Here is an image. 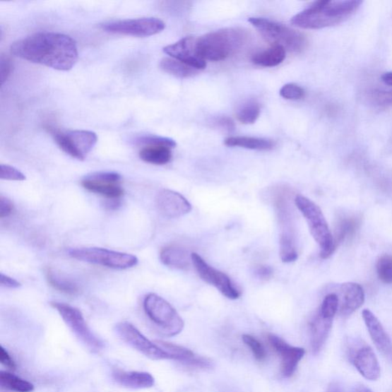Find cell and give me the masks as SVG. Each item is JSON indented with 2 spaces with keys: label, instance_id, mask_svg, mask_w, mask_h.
Returning a JSON list of instances; mask_svg holds the SVG:
<instances>
[{
  "label": "cell",
  "instance_id": "cell-1",
  "mask_svg": "<svg viewBox=\"0 0 392 392\" xmlns=\"http://www.w3.org/2000/svg\"><path fill=\"white\" fill-rule=\"evenodd\" d=\"M13 56L56 70L67 71L78 59L76 42L69 35L38 32L18 40L11 47Z\"/></svg>",
  "mask_w": 392,
  "mask_h": 392
},
{
  "label": "cell",
  "instance_id": "cell-2",
  "mask_svg": "<svg viewBox=\"0 0 392 392\" xmlns=\"http://www.w3.org/2000/svg\"><path fill=\"white\" fill-rule=\"evenodd\" d=\"M362 4L359 0L317 1L292 18L291 23L304 30L327 28L348 20Z\"/></svg>",
  "mask_w": 392,
  "mask_h": 392
},
{
  "label": "cell",
  "instance_id": "cell-3",
  "mask_svg": "<svg viewBox=\"0 0 392 392\" xmlns=\"http://www.w3.org/2000/svg\"><path fill=\"white\" fill-rule=\"evenodd\" d=\"M249 39L241 28H226L209 32L196 39L198 56L205 61H220L238 53Z\"/></svg>",
  "mask_w": 392,
  "mask_h": 392
},
{
  "label": "cell",
  "instance_id": "cell-4",
  "mask_svg": "<svg viewBox=\"0 0 392 392\" xmlns=\"http://www.w3.org/2000/svg\"><path fill=\"white\" fill-rule=\"evenodd\" d=\"M291 191L280 187L273 191L272 201L280 225V256L283 262L291 263L298 259L297 236Z\"/></svg>",
  "mask_w": 392,
  "mask_h": 392
},
{
  "label": "cell",
  "instance_id": "cell-5",
  "mask_svg": "<svg viewBox=\"0 0 392 392\" xmlns=\"http://www.w3.org/2000/svg\"><path fill=\"white\" fill-rule=\"evenodd\" d=\"M249 22L272 47L278 45L295 53L302 52L307 47L306 35L288 26L260 17H251Z\"/></svg>",
  "mask_w": 392,
  "mask_h": 392
},
{
  "label": "cell",
  "instance_id": "cell-6",
  "mask_svg": "<svg viewBox=\"0 0 392 392\" xmlns=\"http://www.w3.org/2000/svg\"><path fill=\"white\" fill-rule=\"evenodd\" d=\"M295 203L299 212L305 218L313 238L320 246L321 258L329 259L334 253L333 234L321 208L311 199L302 195H297L295 197Z\"/></svg>",
  "mask_w": 392,
  "mask_h": 392
},
{
  "label": "cell",
  "instance_id": "cell-7",
  "mask_svg": "<svg viewBox=\"0 0 392 392\" xmlns=\"http://www.w3.org/2000/svg\"><path fill=\"white\" fill-rule=\"evenodd\" d=\"M143 306L145 315L163 335L175 336L184 330V320L165 299L149 294L145 297Z\"/></svg>",
  "mask_w": 392,
  "mask_h": 392
},
{
  "label": "cell",
  "instance_id": "cell-8",
  "mask_svg": "<svg viewBox=\"0 0 392 392\" xmlns=\"http://www.w3.org/2000/svg\"><path fill=\"white\" fill-rule=\"evenodd\" d=\"M50 304L57 309L71 331L88 350L99 353L104 350L105 343L90 329L83 314L78 308L60 302H52Z\"/></svg>",
  "mask_w": 392,
  "mask_h": 392
},
{
  "label": "cell",
  "instance_id": "cell-9",
  "mask_svg": "<svg viewBox=\"0 0 392 392\" xmlns=\"http://www.w3.org/2000/svg\"><path fill=\"white\" fill-rule=\"evenodd\" d=\"M69 255L81 261L117 270L129 269L138 263V259L133 254L102 248L71 249Z\"/></svg>",
  "mask_w": 392,
  "mask_h": 392
},
{
  "label": "cell",
  "instance_id": "cell-10",
  "mask_svg": "<svg viewBox=\"0 0 392 392\" xmlns=\"http://www.w3.org/2000/svg\"><path fill=\"white\" fill-rule=\"evenodd\" d=\"M52 136L64 152L73 158L84 160L97 143V136L89 131H61L48 126Z\"/></svg>",
  "mask_w": 392,
  "mask_h": 392
},
{
  "label": "cell",
  "instance_id": "cell-11",
  "mask_svg": "<svg viewBox=\"0 0 392 392\" xmlns=\"http://www.w3.org/2000/svg\"><path fill=\"white\" fill-rule=\"evenodd\" d=\"M101 28L106 32L124 35L148 37L162 32L166 25L158 18H141L105 23Z\"/></svg>",
  "mask_w": 392,
  "mask_h": 392
},
{
  "label": "cell",
  "instance_id": "cell-12",
  "mask_svg": "<svg viewBox=\"0 0 392 392\" xmlns=\"http://www.w3.org/2000/svg\"><path fill=\"white\" fill-rule=\"evenodd\" d=\"M116 334L131 348L140 352L152 360H171L170 355L160 346L151 342L129 322L117 323L114 328Z\"/></svg>",
  "mask_w": 392,
  "mask_h": 392
},
{
  "label": "cell",
  "instance_id": "cell-13",
  "mask_svg": "<svg viewBox=\"0 0 392 392\" xmlns=\"http://www.w3.org/2000/svg\"><path fill=\"white\" fill-rule=\"evenodd\" d=\"M348 351L350 361L364 379L376 381L380 377L378 359L369 345L360 340H352L348 343Z\"/></svg>",
  "mask_w": 392,
  "mask_h": 392
},
{
  "label": "cell",
  "instance_id": "cell-14",
  "mask_svg": "<svg viewBox=\"0 0 392 392\" xmlns=\"http://www.w3.org/2000/svg\"><path fill=\"white\" fill-rule=\"evenodd\" d=\"M191 261L198 275L207 284L215 287L220 293L230 299H239L240 290L237 288L231 278L225 273L216 270L196 253L191 254Z\"/></svg>",
  "mask_w": 392,
  "mask_h": 392
},
{
  "label": "cell",
  "instance_id": "cell-15",
  "mask_svg": "<svg viewBox=\"0 0 392 392\" xmlns=\"http://www.w3.org/2000/svg\"><path fill=\"white\" fill-rule=\"evenodd\" d=\"M122 177L115 172H97L91 173L81 181L85 189L102 196L107 199L118 200L124 194L121 186Z\"/></svg>",
  "mask_w": 392,
  "mask_h": 392
},
{
  "label": "cell",
  "instance_id": "cell-16",
  "mask_svg": "<svg viewBox=\"0 0 392 392\" xmlns=\"http://www.w3.org/2000/svg\"><path fill=\"white\" fill-rule=\"evenodd\" d=\"M268 340L271 348L281 358V373L285 378L293 376L298 364L304 357L305 350L295 348L289 345L280 337L273 335H268Z\"/></svg>",
  "mask_w": 392,
  "mask_h": 392
},
{
  "label": "cell",
  "instance_id": "cell-17",
  "mask_svg": "<svg viewBox=\"0 0 392 392\" xmlns=\"http://www.w3.org/2000/svg\"><path fill=\"white\" fill-rule=\"evenodd\" d=\"M156 206L164 217L177 218L189 214L191 206L188 200L177 191L162 189L156 197Z\"/></svg>",
  "mask_w": 392,
  "mask_h": 392
},
{
  "label": "cell",
  "instance_id": "cell-18",
  "mask_svg": "<svg viewBox=\"0 0 392 392\" xmlns=\"http://www.w3.org/2000/svg\"><path fill=\"white\" fill-rule=\"evenodd\" d=\"M196 39L194 37H185L174 44H169L163 48L165 52L171 58L180 61L186 65L196 70H203L206 68V61L200 58L196 50Z\"/></svg>",
  "mask_w": 392,
  "mask_h": 392
},
{
  "label": "cell",
  "instance_id": "cell-19",
  "mask_svg": "<svg viewBox=\"0 0 392 392\" xmlns=\"http://www.w3.org/2000/svg\"><path fill=\"white\" fill-rule=\"evenodd\" d=\"M155 343L167 352L171 360L178 361L186 367L201 369H210L214 367V363L211 360L201 357L184 346L162 340H156Z\"/></svg>",
  "mask_w": 392,
  "mask_h": 392
},
{
  "label": "cell",
  "instance_id": "cell-20",
  "mask_svg": "<svg viewBox=\"0 0 392 392\" xmlns=\"http://www.w3.org/2000/svg\"><path fill=\"white\" fill-rule=\"evenodd\" d=\"M362 225V217L357 214L343 215L337 218L333 234V252L345 242L352 240Z\"/></svg>",
  "mask_w": 392,
  "mask_h": 392
},
{
  "label": "cell",
  "instance_id": "cell-21",
  "mask_svg": "<svg viewBox=\"0 0 392 392\" xmlns=\"http://www.w3.org/2000/svg\"><path fill=\"white\" fill-rule=\"evenodd\" d=\"M339 291L340 311L343 316H350L364 302V290L357 283H345Z\"/></svg>",
  "mask_w": 392,
  "mask_h": 392
},
{
  "label": "cell",
  "instance_id": "cell-22",
  "mask_svg": "<svg viewBox=\"0 0 392 392\" xmlns=\"http://www.w3.org/2000/svg\"><path fill=\"white\" fill-rule=\"evenodd\" d=\"M362 318L371 338L377 349L383 354L392 357V342L379 319L369 309H364Z\"/></svg>",
  "mask_w": 392,
  "mask_h": 392
},
{
  "label": "cell",
  "instance_id": "cell-23",
  "mask_svg": "<svg viewBox=\"0 0 392 392\" xmlns=\"http://www.w3.org/2000/svg\"><path fill=\"white\" fill-rule=\"evenodd\" d=\"M333 321L323 317L318 311L309 321V333H311V348L314 354H318L323 349L329 337Z\"/></svg>",
  "mask_w": 392,
  "mask_h": 392
},
{
  "label": "cell",
  "instance_id": "cell-24",
  "mask_svg": "<svg viewBox=\"0 0 392 392\" xmlns=\"http://www.w3.org/2000/svg\"><path fill=\"white\" fill-rule=\"evenodd\" d=\"M112 377L117 385L130 389H145L154 386L151 374L145 372H126L115 370Z\"/></svg>",
  "mask_w": 392,
  "mask_h": 392
},
{
  "label": "cell",
  "instance_id": "cell-25",
  "mask_svg": "<svg viewBox=\"0 0 392 392\" xmlns=\"http://www.w3.org/2000/svg\"><path fill=\"white\" fill-rule=\"evenodd\" d=\"M160 258L164 266L179 270H189L191 263H193L191 254L185 249L174 244L163 248Z\"/></svg>",
  "mask_w": 392,
  "mask_h": 392
},
{
  "label": "cell",
  "instance_id": "cell-26",
  "mask_svg": "<svg viewBox=\"0 0 392 392\" xmlns=\"http://www.w3.org/2000/svg\"><path fill=\"white\" fill-rule=\"evenodd\" d=\"M227 147H238L259 151L271 150L275 147V143L266 138H251V136H232L225 141Z\"/></svg>",
  "mask_w": 392,
  "mask_h": 392
},
{
  "label": "cell",
  "instance_id": "cell-27",
  "mask_svg": "<svg viewBox=\"0 0 392 392\" xmlns=\"http://www.w3.org/2000/svg\"><path fill=\"white\" fill-rule=\"evenodd\" d=\"M364 169L374 185L383 194L392 197V171L374 165H366Z\"/></svg>",
  "mask_w": 392,
  "mask_h": 392
},
{
  "label": "cell",
  "instance_id": "cell-28",
  "mask_svg": "<svg viewBox=\"0 0 392 392\" xmlns=\"http://www.w3.org/2000/svg\"><path fill=\"white\" fill-rule=\"evenodd\" d=\"M286 50L278 45L254 54L251 61L255 65L262 67H275L286 59Z\"/></svg>",
  "mask_w": 392,
  "mask_h": 392
},
{
  "label": "cell",
  "instance_id": "cell-29",
  "mask_svg": "<svg viewBox=\"0 0 392 392\" xmlns=\"http://www.w3.org/2000/svg\"><path fill=\"white\" fill-rule=\"evenodd\" d=\"M141 159L153 165H166L172 158L171 149L164 145H145L140 151Z\"/></svg>",
  "mask_w": 392,
  "mask_h": 392
},
{
  "label": "cell",
  "instance_id": "cell-30",
  "mask_svg": "<svg viewBox=\"0 0 392 392\" xmlns=\"http://www.w3.org/2000/svg\"><path fill=\"white\" fill-rule=\"evenodd\" d=\"M47 278L49 284L61 293L70 296H76L79 293V287L76 283L53 269L47 270Z\"/></svg>",
  "mask_w": 392,
  "mask_h": 392
},
{
  "label": "cell",
  "instance_id": "cell-31",
  "mask_svg": "<svg viewBox=\"0 0 392 392\" xmlns=\"http://www.w3.org/2000/svg\"><path fill=\"white\" fill-rule=\"evenodd\" d=\"M160 66L163 71L179 78L194 77L198 73V70L186 65L184 62L172 58L162 59L160 61Z\"/></svg>",
  "mask_w": 392,
  "mask_h": 392
},
{
  "label": "cell",
  "instance_id": "cell-32",
  "mask_svg": "<svg viewBox=\"0 0 392 392\" xmlns=\"http://www.w3.org/2000/svg\"><path fill=\"white\" fill-rule=\"evenodd\" d=\"M0 386L14 392H32L35 389L31 382L5 371L0 372Z\"/></svg>",
  "mask_w": 392,
  "mask_h": 392
},
{
  "label": "cell",
  "instance_id": "cell-33",
  "mask_svg": "<svg viewBox=\"0 0 392 392\" xmlns=\"http://www.w3.org/2000/svg\"><path fill=\"white\" fill-rule=\"evenodd\" d=\"M261 113L259 104L254 100L244 102L237 111V118L244 124H252L257 121Z\"/></svg>",
  "mask_w": 392,
  "mask_h": 392
},
{
  "label": "cell",
  "instance_id": "cell-34",
  "mask_svg": "<svg viewBox=\"0 0 392 392\" xmlns=\"http://www.w3.org/2000/svg\"><path fill=\"white\" fill-rule=\"evenodd\" d=\"M376 271L381 282L386 285H392V255L384 254L379 259Z\"/></svg>",
  "mask_w": 392,
  "mask_h": 392
},
{
  "label": "cell",
  "instance_id": "cell-35",
  "mask_svg": "<svg viewBox=\"0 0 392 392\" xmlns=\"http://www.w3.org/2000/svg\"><path fill=\"white\" fill-rule=\"evenodd\" d=\"M340 307V300L336 294H329L325 297L318 311L326 319L333 320Z\"/></svg>",
  "mask_w": 392,
  "mask_h": 392
},
{
  "label": "cell",
  "instance_id": "cell-36",
  "mask_svg": "<svg viewBox=\"0 0 392 392\" xmlns=\"http://www.w3.org/2000/svg\"><path fill=\"white\" fill-rule=\"evenodd\" d=\"M242 340L250 348L255 359L259 362L266 360L267 357L266 348L256 338L250 335H243Z\"/></svg>",
  "mask_w": 392,
  "mask_h": 392
},
{
  "label": "cell",
  "instance_id": "cell-37",
  "mask_svg": "<svg viewBox=\"0 0 392 392\" xmlns=\"http://www.w3.org/2000/svg\"><path fill=\"white\" fill-rule=\"evenodd\" d=\"M136 141L145 145H164V147H167L170 149L177 147V143L174 140L156 135H145L139 138Z\"/></svg>",
  "mask_w": 392,
  "mask_h": 392
},
{
  "label": "cell",
  "instance_id": "cell-38",
  "mask_svg": "<svg viewBox=\"0 0 392 392\" xmlns=\"http://www.w3.org/2000/svg\"><path fill=\"white\" fill-rule=\"evenodd\" d=\"M372 102L380 107L392 105V88H376L371 91Z\"/></svg>",
  "mask_w": 392,
  "mask_h": 392
},
{
  "label": "cell",
  "instance_id": "cell-39",
  "mask_svg": "<svg viewBox=\"0 0 392 392\" xmlns=\"http://www.w3.org/2000/svg\"><path fill=\"white\" fill-rule=\"evenodd\" d=\"M280 95L286 100H300L304 97L305 90L302 87L296 84H287L280 90Z\"/></svg>",
  "mask_w": 392,
  "mask_h": 392
},
{
  "label": "cell",
  "instance_id": "cell-40",
  "mask_svg": "<svg viewBox=\"0 0 392 392\" xmlns=\"http://www.w3.org/2000/svg\"><path fill=\"white\" fill-rule=\"evenodd\" d=\"M0 169H1V172H0L1 179L12 181H24L26 179L23 173L13 167L1 164Z\"/></svg>",
  "mask_w": 392,
  "mask_h": 392
},
{
  "label": "cell",
  "instance_id": "cell-41",
  "mask_svg": "<svg viewBox=\"0 0 392 392\" xmlns=\"http://www.w3.org/2000/svg\"><path fill=\"white\" fill-rule=\"evenodd\" d=\"M13 68V64L12 59L6 56V54H2L1 59H0V73H1L2 85L11 77Z\"/></svg>",
  "mask_w": 392,
  "mask_h": 392
},
{
  "label": "cell",
  "instance_id": "cell-42",
  "mask_svg": "<svg viewBox=\"0 0 392 392\" xmlns=\"http://www.w3.org/2000/svg\"><path fill=\"white\" fill-rule=\"evenodd\" d=\"M14 205L11 199L1 196L0 197V218H5L12 215Z\"/></svg>",
  "mask_w": 392,
  "mask_h": 392
},
{
  "label": "cell",
  "instance_id": "cell-43",
  "mask_svg": "<svg viewBox=\"0 0 392 392\" xmlns=\"http://www.w3.org/2000/svg\"><path fill=\"white\" fill-rule=\"evenodd\" d=\"M215 124L220 127V129L225 130L227 132L234 131L235 129V125L232 118L226 116H222L216 118L215 121Z\"/></svg>",
  "mask_w": 392,
  "mask_h": 392
},
{
  "label": "cell",
  "instance_id": "cell-44",
  "mask_svg": "<svg viewBox=\"0 0 392 392\" xmlns=\"http://www.w3.org/2000/svg\"><path fill=\"white\" fill-rule=\"evenodd\" d=\"M0 362L8 369L15 370L16 369L15 361L11 357L10 353L2 345L0 348Z\"/></svg>",
  "mask_w": 392,
  "mask_h": 392
},
{
  "label": "cell",
  "instance_id": "cell-45",
  "mask_svg": "<svg viewBox=\"0 0 392 392\" xmlns=\"http://www.w3.org/2000/svg\"><path fill=\"white\" fill-rule=\"evenodd\" d=\"M0 284L2 287L11 289L19 288L22 286L20 283L16 279L1 273V278H0Z\"/></svg>",
  "mask_w": 392,
  "mask_h": 392
},
{
  "label": "cell",
  "instance_id": "cell-46",
  "mask_svg": "<svg viewBox=\"0 0 392 392\" xmlns=\"http://www.w3.org/2000/svg\"><path fill=\"white\" fill-rule=\"evenodd\" d=\"M273 269L267 266H260L255 269V275L261 280H268L273 275Z\"/></svg>",
  "mask_w": 392,
  "mask_h": 392
},
{
  "label": "cell",
  "instance_id": "cell-47",
  "mask_svg": "<svg viewBox=\"0 0 392 392\" xmlns=\"http://www.w3.org/2000/svg\"><path fill=\"white\" fill-rule=\"evenodd\" d=\"M381 79L386 86L387 85L388 88H392V71L384 73V74L381 76Z\"/></svg>",
  "mask_w": 392,
  "mask_h": 392
},
{
  "label": "cell",
  "instance_id": "cell-48",
  "mask_svg": "<svg viewBox=\"0 0 392 392\" xmlns=\"http://www.w3.org/2000/svg\"><path fill=\"white\" fill-rule=\"evenodd\" d=\"M326 392H343V390L338 383L332 382L330 386H328Z\"/></svg>",
  "mask_w": 392,
  "mask_h": 392
},
{
  "label": "cell",
  "instance_id": "cell-49",
  "mask_svg": "<svg viewBox=\"0 0 392 392\" xmlns=\"http://www.w3.org/2000/svg\"><path fill=\"white\" fill-rule=\"evenodd\" d=\"M353 392H373L370 388L367 386L360 385V386L355 388Z\"/></svg>",
  "mask_w": 392,
  "mask_h": 392
}]
</instances>
